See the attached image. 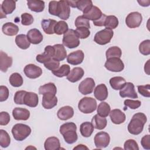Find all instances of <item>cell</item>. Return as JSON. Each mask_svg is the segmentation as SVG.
Segmentation results:
<instances>
[{
  "mask_svg": "<svg viewBox=\"0 0 150 150\" xmlns=\"http://www.w3.org/2000/svg\"><path fill=\"white\" fill-rule=\"evenodd\" d=\"M146 121V116L144 113L137 112L135 114L128 125V132L132 135H139L143 131Z\"/></svg>",
  "mask_w": 150,
  "mask_h": 150,
  "instance_id": "obj_1",
  "label": "cell"
},
{
  "mask_svg": "<svg viewBox=\"0 0 150 150\" xmlns=\"http://www.w3.org/2000/svg\"><path fill=\"white\" fill-rule=\"evenodd\" d=\"M76 129L77 126L74 122H66L60 127L59 131L65 142L69 144H72L76 142L78 138Z\"/></svg>",
  "mask_w": 150,
  "mask_h": 150,
  "instance_id": "obj_2",
  "label": "cell"
},
{
  "mask_svg": "<svg viewBox=\"0 0 150 150\" xmlns=\"http://www.w3.org/2000/svg\"><path fill=\"white\" fill-rule=\"evenodd\" d=\"M11 131L15 139L22 141L30 134L31 128L26 124L19 123L13 125Z\"/></svg>",
  "mask_w": 150,
  "mask_h": 150,
  "instance_id": "obj_3",
  "label": "cell"
},
{
  "mask_svg": "<svg viewBox=\"0 0 150 150\" xmlns=\"http://www.w3.org/2000/svg\"><path fill=\"white\" fill-rule=\"evenodd\" d=\"M79 110L83 113L90 114L94 112L97 108L96 100L89 97L81 98L78 104Z\"/></svg>",
  "mask_w": 150,
  "mask_h": 150,
  "instance_id": "obj_4",
  "label": "cell"
},
{
  "mask_svg": "<svg viewBox=\"0 0 150 150\" xmlns=\"http://www.w3.org/2000/svg\"><path fill=\"white\" fill-rule=\"evenodd\" d=\"M62 43L64 46L69 49H73L78 47L80 45V40L75 30L71 29H69L63 35Z\"/></svg>",
  "mask_w": 150,
  "mask_h": 150,
  "instance_id": "obj_5",
  "label": "cell"
},
{
  "mask_svg": "<svg viewBox=\"0 0 150 150\" xmlns=\"http://www.w3.org/2000/svg\"><path fill=\"white\" fill-rule=\"evenodd\" d=\"M113 35L114 32L112 30L105 28L96 33L94 41L100 45H104L110 42Z\"/></svg>",
  "mask_w": 150,
  "mask_h": 150,
  "instance_id": "obj_6",
  "label": "cell"
},
{
  "mask_svg": "<svg viewBox=\"0 0 150 150\" xmlns=\"http://www.w3.org/2000/svg\"><path fill=\"white\" fill-rule=\"evenodd\" d=\"M104 66L108 70L113 72H120L124 69L123 62L118 57H112L107 59Z\"/></svg>",
  "mask_w": 150,
  "mask_h": 150,
  "instance_id": "obj_7",
  "label": "cell"
},
{
  "mask_svg": "<svg viewBox=\"0 0 150 150\" xmlns=\"http://www.w3.org/2000/svg\"><path fill=\"white\" fill-rule=\"evenodd\" d=\"M142 21V15L138 12L129 13L125 19L127 26L129 28H136L141 25Z\"/></svg>",
  "mask_w": 150,
  "mask_h": 150,
  "instance_id": "obj_8",
  "label": "cell"
},
{
  "mask_svg": "<svg viewBox=\"0 0 150 150\" xmlns=\"http://www.w3.org/2000/svg\"><path fill=\"white\" fill-rule=\"evenodd\" d=\"M94 141V144L97 148H104L109 145L110 137L107 132L101 131L96 134Z\"/></svg>",
  "mask_w": 150,
  "mask_h": 150,
  "instance_id": "obj_9",
  "label": "cell"
},
{
  "mask_svg": "<svg viewBox=\"0 0 150 150\" xmlns=\"http://www.w3.org/2000/svg\"><path fill=\"white\" fill-rule=\"evenodd\" d=\"M95 87L94 80L91 77H87L79 85V91L83 95L91 94Z\"/></svg>",
  "mask_w": 150,
  "mask_h": 150,
  "instance_id": "obj_10",
  "label": "cell"
},
{
  "mask_svg": "<svg viewBox=\"0 0 150 150\" xmlns=\"http://www.w3.org/2000/svg\"><path fill=\"white\" fill-rule=\"evenodd\" d=\"M120 96L122 98L129 97L137 98L138 95L135 90V87L132 83L126 82L125 85L120 90Z\"/></svg>",
  "mask_w": 150,
  "mask_h": 150,
  "instance_id": "obj_11",
  "label": "cell"
},
{
  "mask_svg": "<svg viewBox=\"0 0 150 150\" xmlns=\"http://www.w3.org/2000/svg\"><path fill=\"white\" fill-rule=\"evenodd\" d=\"M23 71L27 77L32 79L39 77L42 74V69L33 64H29L25 66Z\"/></svg>",
  "mask_w": 150,
  "mask_h": 150,
  "instance_id": "obj_12",
  "label": "cell"
},
{
  "mask_svg": "<svg viewBox=\"0 0 150 150\" xmlns=\"http://www.w3.org/2000/svg\"><path fill=\"white\" fill-rule=\"evenodd\" d=\"M54 54V49L53 46L48 45L45 48V51L42 54H38L36 57V60L40 63H45L53 59Z\"/></svg>",
  "mask_w": 150,
  "mask_h": 150,
  "instance_id": "obj_13",
  "label": "cell"
},
{
  "mask_svg": "<svg viewBox=\"0 0 150 150\" xmlns=\"http://www.w3.org/2000/svg\"><path fill=\"white\" fill-rule=\"evenodd\" d=\"M70 14V8L67 1H58V15L57 16L63 20L69 19Z\"/></svg>",
  "mask_w": 150,
  "mask_h": 150,
  "instance_id": "obj_14",
  "label": "cell"
},
{
  "mask_svg": "<svg viewBox=\"0 0 150 150\" xmlns=\"http://www.w3.org/2000/svg\"><path fill=\"white\" fill-rule=\"evenodd\" d=\"M84 58V54L81 50H77L67 56V62L72 65L81 64Z\"/></svg>",
  "mask_w": 150,
  "mask_h": 150,
  "instance_id": "obj_15",
  "label": "cell"
},
{
  "mask_svg": "<svg viewBox=\"0 0 150 150\" xmlns=\"http://www.w3.org/2000/svg\"><path fill=\"white\" fill-rule=\"evenodd\" d=\"M57 98L52 93H45L43 94L42 105L45 109H52L57 105Z\"/></svg>",
  "mask_w": 150,
  "mask_h": 150,
  "instance_id": "obj_16",
  "label": "cell"
},
{
  "mask_svg": "<svg viewBox=\"0 0 150 150\" xmlns=\"http://www.w3.org/2000/svg\"><path fill=\"white\" fill-rule=\"evenodd\" d=\"M16 2L13 0H5L1 5V18H2L3 14L6 16V15L11 14L16 8Z\"/></svg>",
  "mask_w": 150,
  "mask_h": 150,
  "instance_id": "obj_17",
  "label": "cell"
},
{
  "mask_svg": "<svg viewBox=\"0 0 150 150\" xmlns=\"http://www.w3.org/2000/svg\"><path fill=\"white\" fill-rule=\"evenodd\" d=\"M110 117L112 122L115 124H121L126 119L125 114L120 109H114L110 111Z\"/></svg>",
  "mask_w": 150,
  "mask_h": 150,
  "instance_id": "obj_18",
  "label": "cell"
},
{
  "mask_svg": "<svg viewBox=\"0 0 150 150\" xmlns=\"http://www.w3.org/2000/svg\"><path fill=\"white\" fill-rule=\"evenodd\" d=\"M74 115L73 108L69 105L61 107L57 112V116L59 119L66 121L73 117Z\"/></svg>",
  "mask_w": 150,
  "mask_h": 150,
  "instance_id": "obj_19",
  "label": "cell"
},
{
  "mask_svg": "<svg viewBox=\"0 0 150 150\" xmlns=\"http://www.w3.org/2000/svg\"><path fill=\"white\" fill-rule=\"evenodd\" d=\"M26 36L30 43L33 45H38L43 40V35L39 30L37 29L29 30Z\"/></svg>",
  "mask_w": 150,
  "mask_h": 150,
  "instance_id": "obj_20",
  "label": "cell"
},
{
  "mask_svg": "<svg viewBox=\"0 0 150 150\" xmlns=\"http://www.w3.org/2000/svg\"><path fill=\"white\" fill-rule=\"evenodd\" d=\"M108 94V89L104 84H98L94 90V97L98 101H103L106 100Z\"/></svg>",
  "mask_w": 150,
  "mask_h": 150,
  "instance_id": "obj_21",
  "label": "cell"
},
{
  "mask_svg": "<svg viewBox=\"0 0 150 150\" xmlns=\"http://www.w3.org/2000/svg\"><path fill=\"white\" fill-rule=\"evenodd\" d=\"M12 115L16 120L26 121L30 117V112L28 110L21 107H16L12 111Z\"/></svg>",
  "mask_w": 150,
  "mask_h": 150,
  "instance_id": "obj_22",
  "label": "cell"
},
{
  "mask_svg": "<svg viewBox=\"0 0 150 150\" xmlns=\"http://www.w3.org/2000/svg\"><path fill=\"white\" fill-rule=\"evenodd\" d=\"M84 71L81 67H76L70 70L67 76V80L71 83H75L80 80L84 76Z\"/></svg>",
  "mask_w": 150,
  "mask_h": 150,
  "instance_id": "obj_23",
  "label": "cell"
},
{
  "mask_svg": "<svg viewBox=\"0 0 150 150\" xmlns=\"http://www.w3.org/2000/svg\"><path fill=\"white\" fill-rule=\"evenodd\" d=\"M102 14L103 13L101 11L98 7L93 5L88 11L83 13V16L89 21L91 20L94 21L100 18Z\"/></svg>",
  "mask_w": 150,
  "mask_h": 150,
  "instance_id": "obj_24",
  "label": "cell"
},
{
  "mask_svg": "<svg viewBox=\"0 0 150 150\" xmlns=\"http://www.w3.org/2000/svg\"><path fill=\"white\" fill-rule=\"evenodd\" d=\"M12 58L8 54L1 51L0 52V69L2 72H6L8 69L12 64Z\"/></svg>",
  "mask_w": 150,
  "mask_h": 150,
  "instance_id": "obj_25",
  "label": "cell"
},
{
  "mask_svg": "<svg viewBox=\"0 0 150 150\" xmlns=\"http://www.w3.org/2000/svg\"><path fill=\"white\" fill-rule=\"evenodd\" d=\"M53 46L54 49V54L53 59L59 62L64 60L67 57V52L63 45L56 44Z\"/></svg>",
  "mask_w": 150,
  "mask_h": 150,
  "instance_id": "obj_26",
  "label": "cell"
},
{
  "mask_svg": "<svg viewBox=\"0 0 150 150\" xmlns=\"http://www.w3.org/2000/svg\"><path fill=\"white\" fill-rule=\"evenodd\" d=\"M39 103L38 94L33 92H26L24 104L30 107H36Z\"/></svg>",
  "mask_w": 150,
  "mask_h": 150,
  "instance_id": "obj_27",
  "label": "cell"
},
{
  "mask_svg": "<svg viewBox=\"0 0 150 150\" xmlns=\"http://www.w3.org/2000/svg\"><path fill=\"white\" fill-rule=\"evenodd\" d=\"M44 147L46 150H58L60 149V143L59 139L55 137L47 138L45 143Z\"/></svg>",
  "mask_w": 150,
  "mask_h": 150,
  "instance_id": "obj_28",
  "label": "cell"
},
{
  "mask_svg": "<svg viewBox=\"0 0 150 150\" xmlns=\"http://www.w3.org/2000/svg\"><path fill=\"white\" fill-rule=\"evenodd\" d=\"M57 22L54 19H43L41 21V26L45 33L52 35L54 33V28Z\"/></svg>",
  "mask_w": 150,
  "mask_h": 150,
  "instance_id": "obj_29",
  "label": "cell"
},
{
  "mask_svg": "<svg viewBox=\"0 0 150 150\" xmlns=\"http://www.w3.org/2000/svg\"><path fill=\"white\" fill-rule=\"evenodd\" d=\"M91 124L94 128L101 130L104 129L107 126V120L105 117L100 116L98 114H96L91 120Z\"/></svg>",
  "mask_w": 150,
  "mask_h": 150,
  "instance_id": "obj_30",
  "label": "cell"
},
{
  "mask_svg": "<svg viewBox=\"0 0 150 150\" xmlns=\"http://www.w3.org/2000/svg\"><path fill=\"white\" fill-rule=\"evenodd\" d=\"M29 9L35 12H41L45 9V2L40 0H29L27 1Z\"/></svg>",
  "mask_w": 150,
  "mask_h": 150,
  "instance_id": "obj_31",
  "label": "cell"
},
{
  "mask_svg": "<svg viewBox=\"0 0 150 150\" xmlns=\"http://www.w3.org/2000/svg\"><path fill=\"white\" fill-rule=\"evenodd\" d=\"M2 30L5 35L12 36L16 35L18 33L19 28L16 25L12 22H7L3 25Z\"/></svg>",
  "mask_w": 150,
  "mask_h": 150,
  "instance_id": "obj_32",
  "label": "cell"
},
{
  "mask_svg": "<svg viewBox=\"0 0 150 150\" xmlns=\"http://www.w3.org/2000/svg\"><path fill=\"white\" fill-rule=\"evenodd\" d=\"M94 127L91 122L86 121L83 122L80 126V132L81 135L84 137L87 138L91 135L94 131Z\"/></svg>",
  "mask_w": 150,
  "mask_h": 150,
  "instance_id": "obj_33",
  "label": "cell"
},
{
  "mask_svg": "<svg viewBox=\"0 0 150 150\" xmlns=\"http://www.w3.org/2000/svg\"><path fill=\"white\" fill-rule=\"evenodd\" d=\"M15 43L19 48L23 50L27 49L30 45V43L27 38V36L24 34L17 35L15 38Z\"/></svg>",
  "mask_w": 150,
  "mask_h": 150,
  "instance_id": "obj_34",
  "label": "cell"
},
{
  "mask_svg": "<svg viewBox=\"0 0 150 150\" xmlns=\"http://www.w3.org/2000/svg\"><path fill=\"white\" fill-rule=\"evenodd\" d=\"M109 82L111 87L115 90H120L126 83V81L124 78L120 76H116L111 78Z\"/></svg>",
  "mask_w": 150,
  "mask_h": 150,
  "instance_id": "obj_35",
  "label": "cell"
},
{
  "mask_svg": "<svg viewBox=\"0 0 150 150\" xmlns=\"http://www.w3.org/2000/svg\"><path fill=\"white\" fill-rule=\"evenodd\" d=\"M57 92V88L55 84L53 83H49L39 88V93L40 94H44L45 93H52L56 95Z\"/></svg>",
  "mask_w": 150,
  "mask_h": 150,
  "instance_id": "obj_36",
  "label": "cell"
},
{
  "mask_svg": "<svg viewBox=\"0 0 150 150\" xmlns=\"http://www.w3.org/2000/svg\"><path fill=\"white\" fill-rule=\"evenodd\" d=\"M10 84L15 87H21L23 83V80L22 76L18 73H12L9 79Z\"/></svg>",
  "mask_w": 150,
  "mask_h": 150,
  "instance_id": "obj_37",
  "label": "cell"
},
{
  "mask_svg": "<svg viewBox=\"0 0 150 150\" xmlns=\"http://www.w3.org/2000/svg\"><path fill=\"white\" fill-rule=\"evenodd\" d=\"M118 25V19L114 15H109L107 16L104 26L106 29H108L110 30L115 29Z\"/></svg>",
  "mask_w": 150,
  "mask_h": 150,
  "instance_id": "obj_38",
  "label": "cell"
},
{
  "mask_svg": "<svg viewBox=\"0 0 150 150\" xmlns=\"http://www.w3.org/2000/svg\"><path fill=\"white\" fill-rule=\"evenodd\" d=\"M111 108L110 105L104 101L100 103L97 107V114L100 116L106 117H107L110 112Z\"/></svg>",
  "mask_w": 150,
  "mask_h": 150,
  "instance_id": "obj_39",
  "label": "cell"
},
{
  "mask_svg": "<svg viewBox=\"0 0 150 150\" xmlns=\"http://www.w3.org/2000/svg\"><path fill=\"white\" fill-rule=\"evenodd\" d=\"M122 55V51L118 46H112L108 48L105 53L107 59L112 57L120 58Z\"/></svg>",
  "mask_w": 150,
  "mask_h": 150,
  "instance_id": "obj_40",
  "label": "cell"
},
{
  "mask_svg": "<svg viewBox=\"0 0 150 150\" xmlns=\"http://www.w3.org/2000/svg\"><path fill=\"white\" fill-rule=\"evenodd\" d=\"M93 5V2L90 0H78L76 2V8L83 13L88 11Z\"/></svg>",
  "mask_w": 150,
  "mask_h": 150,
  "instance_id": "obj_41",
  "label": "cell"
},
{
  "mask_svg": "<svg viewBox=\"0 0 150 150\" xmlns=\"http://www.w3.org/2000/svg\"><path fill=\"white\" fill-rule=\"evenodd\" d=\"M68 30L69 27L67 23L63 21H60L56 24L54 28V32L58 35H61L62 34L64 35Z\"/></svg>",
  "mask_w": 150,
  "mask_h": 150,
  "instance_id": "obj_42",
  "label": "cell"
},
{
  "mask_svg": "<svg viewBox=\"0 0 150 150\" xmlns=\"http://www.w3.org/2000/svg\"><path fill=\"white\" fill-rule=\"evenodd\" d=\"M70 71V66L68 64H63L58 69L52 71V73L58 77H63L64 76H67Z\"/></svg>",
  "mask_w": 150,
  "mask_h": 150,
  "instance_id": "obj_43",
  "label": "cell"
},
{
  "mask_svg": "<svg viewBox=\"0 0 150 150\" xmlns=\"http://www.w3.org/2000/svg\"><path fill=\"white\" fill-rule=\"evenodd\" d=\"M11 143V138L8 133L4 130L0 129V145L2 148L8 147Z\"/></svg>",
  "mask_w": 150,
  "mask_h": 150,
  "instance_id": "obj_44",
  "label": "cell"
},
{
  "mask_svg": "<svg viewBox=\"0 0 150 150\" xmlns=\"http://www.w3.org/2000/svg\"><path fill=\"white\" fill-rule=\"evenodd\" d=\"M139 52L145 56L150 54V40L147 39L142 41L139 45Z\"/></svg>",
  "mask_w": 150,
  "mask_h": 150,
  "instance_id": "obj_45",
  "label": "cell"
},
{
  "mask_svg": "<svg viewBox=\"0 0 150 150\" xmlns=\"http://www.w3.org/2000/svg\"><path fill=\"white\" fill-rule=\"evenodd\" d=\"M74 25L77 28H80V27H85L88 29L90 28L89 20L87 19L83 15L79 16L76 19Z\"/></svg>",
  "mask_w": 150,
  "mask_h": 150,
  "instance_id": "obj_46",
  "label": "cell"
},
{
  "mask_svg": "<svg viewBox=\"0 0 150 150\" xmlns=\"http://www.w3.org/2000/svg\"><path fill=\"white\" fill-rule=\"evenodd\" d=\"M75 32L77 36L80 39H86L90 35V31L89 29L85 27L77 28Z\"/></svg>",
  "mask_w": 150,
  "mask_h": 150,
  "instance_id": "obj_47",
  "label": "cell"
},
{
  "mask_svg": "<svg viewBox=\"0 0 150 150\" xmlns=\"http://www.w3.org/2000/svg\"><path fill=\"white\" fill-rule=\"evenodd\" d=\"M27 91L25 90L18 91L15 93L14 96V102L16 104H24L25 96Z\"/></svg>",
  "mask_w": 150,
  "mask_h": 150,
  "instance_id": "obj_48",
  "label": "cell"
},
{
  "mask_svg": "<svg viewBox=\"0 0 150 150\" xmlns=\"http://www.w3.org/2000/svg\"><path fill=\"white\" fill-rule=\"evenodd\" d=\"M33 16L29 13H23L21 15V23L25 26L30 25L33 22Z\"/></svg>",
  "mask_w": 150,
  "mask_h": 150,
  "instance_id": "obj_49",
  "label": "cell"
},
{
  "mask_svg": "<svg viewBox=\"0 0 150 150\" xmlns=\"http://www.w3.org/2000/svg\"><path fill=\"white\" fill-rule=\"evenodd\" d=\"M44 66L46 69L53 71L59 68L60 62L54 59H52L49 61L44 63Z\"/></svg>",
  "mask_w": 150,
  "mask_h": 150,
  "instance_id": "obj_50",
  "label": "cell"
},
{
  "mask_svg": "<svg viewBox=\"0 0 150 150\" xmlns=\"http://www.w3.org/2000/svg\"><path fill=\"white\" fill-rule=\"evenodd\" d=\"M124 149L125 150H138L139 147L137 142L134 139H129L124 142Z\"/></svg>",
  "mask_w": 150,
  "mask_h": 150,
  "instance_id": "obj_51",
  "label": "cell"
},
{
  "mask_svg": "<svg viewBox=\"0 0 150 150\" xmlns=\"http://www.w3.org/2000/svg\"><path fill=\"white\" fill-rule=\"evenodd\" d=\"M124 104L125 106L129 107L131 109H137L139 108L141 105V102L139 100H132L129 99H127L124 101Z\"/></svg>",
  "mask_w": 150,
  "mask_h": 150,
  "instance_id": "obj_52",
  "label": "cell"
},
{
  "mask_svg": "<svg viewBox=\"0 0 150 150\" xmlns=\"http://www.w3.org/2000/svg\"><path fill=\"white\" fill-rule=\"evenodd\" d=\"M138 91L142 96L145 97H150V85L146 84V85H140L137 86Z\"/></svg>",
  "mask_w": 150,
  "mask_h": 150,
  "instance_id": "obj_53",
  "label": "cell"
},
{
  "mask_svg": "<svg viewBox=\"0 0 150 150\" xmlns=\"http://www.w3.org/2000/svg\"><path fill=\"white\" fill-rule=\"evenodd\" d=\"M49 12L54 16L58 15V1H52L49 4Z\"/></svg>",
  "mask_w": 150,
  "mask_h": 150,
  "instance_id": "obj_54",
  "label": "cell"
},
{
  "mask_svg": "<svg viewBox=\"0 0 150 150\" xmlns=\"http://www.w3.org/2000/svg\"><path fill=\"white\" fill-rule=\"evenodd\" d=\"M9 90L5 86H0V101H6L9 97Z\"/></svg>",
  "mask_w": 150,
  "mask_h": 150,
  "instance_id": "obj_55",
  "label": "cell"
},
{
  "mask_svg": "<svg viewBox=\"0 0 150 150\" xmlns=\"http://www.w3.org/2000/svg\"><path fill=\"white\" fill-rule=\"evenodd\" d=\"M10 121V115L5 111H2L0 113V125H6Z\"/></svg>",
  "mask_w": 150,
  "mask_h": 150,
  "instance_id": "obj_56",
  "label": "cell"
},
{
  "mask_svg": "<svg viewBox=\"0 0 150 150\" xmlns=\"http://www.w3.org/2000/svg\"><path fill=\"white\" fill-rule=\"evenodd\" d=\"M142 146L145 149H150V136L149 135H144L141 141Z\"/></svg>",
  "mask_w": 150,
  "mask_h": 150,
  "instance_id": "obj_57",
  "label": "cell"
},
{
  "mask_svg": "<svg viewBox=\"0 0 150 150\" xmlns=\"http://www.w3.org/2000/svg\"><path fill=\"white\" fill-rule=\"evenodd\" d=\"M106 17H107V15L103 13L100 18H99L98 19H97L96 21H93V24L96 26H104Z\"/></svg>",
  "mask_w": 150,
  "mask_h": 150,
  "instance_id": "obj_58",
  "label": "cell"
},
{
  "mask_svg": "<svg viewBox=\"0 0 150 150\" xmlns=\"http://www.w3.org/2000/svg\"><path fill=\"white\" fill-rule=\"evenodd\" d=\"M138 2L140 4V5L142 6H148L149 4H146V3H149V1H138Z\"/></svg>",
  "mask_w": 150,
  "mask_h": 150,
  "instance_id": "obj_59",
  "label": "cell"
},
{
  "mask_svg": "<svg viewBox=\"0 0 150 150\" xmlns=\"http://www.w3.org/2000/svg\"><path fill=\"white\" fill-rule=\"evenodd\" d=\"M69 6L72 8H76V2L77 1H67Z\"/></svg>",
  "mask_w": 150,
  "mask_h": 150,
  "instance_id": "obj_60",
  "label": "cell"
},
{
  "mask_svg": "<svg viewBox=\"0 0 150 150\" xmlns=\"http://www.w3.org/2000/svg\"><path fill=\"white\" fill-rule=\"evenodd\" d=\"M88 149V148L87 146H86L85 145H82V144L77 145V146H76L73 148V149Z\"/></svg>",
  "mask_w": 150,
  "mask_h": 150,
  "instance_id": "obj_61",
  "label": "cell"
},
{
  "mask_svg": "<svg viewBox=\"0 0 150 150\" xmlns=\"http://www.w3.org/2000/svg\"><path fill=\"white\" fill-rule=\"evenodd\" d=\"M149 60H148V62H146V63L145 64V67H144L145 72L146 73H147L148 74H149Z\"/></svg>",
  "mask_w": 150,
  "mask_h": 150,
  "instance_id": "obj_62",
  "label": "cell"
}]
</instances>
